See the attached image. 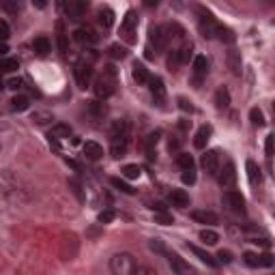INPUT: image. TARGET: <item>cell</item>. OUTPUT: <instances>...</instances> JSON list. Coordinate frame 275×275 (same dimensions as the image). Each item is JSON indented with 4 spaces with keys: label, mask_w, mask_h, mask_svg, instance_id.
I'll list each match as a JSON object with an SVG mask.
<instances>
[{
    "label": "cell",
    "mask_w": 275,
    "mask_h": 275,
    "mask_svg": "<svg viewBox=\"0 0 275 275\" xmlns=\"http://www.w3.org/2000/svg\"><path fill=\"white\" fill-rule=\"evenodd\" d=\"M93 88H95V95L99 99L112 97L116 93V88H118V71L112 65H106L101 71L97 73Z\"/></svg>",
    "instance_id": "cell-1"
},
{
    "label": "cell",
    "mask_w": 275,
    "mask_h": 275,
    "mask_svg": "<svg viewBox=\"0 0 275 275\" xmlns=\"http://www.w3.org/2000/svg\"><path fill=\"white\" fill-rule=\"evenodd\" d=\"M133 269H135V260L131 254L118 252L110 258V271H112V275H131Z\"/></svg>",
    "instance_id": "cell-2"
},
{
    "label": "cell",
    "mask_w": 275,
    "mask_h": 275,
    "mask_svg": "<svg viewBox=\"0 0 275 275\" xmlns=\"http://www.w3.org/2000/svg\"><path fill=\"white\" fill-rule=\"evenodd\" d=\"M121 39L125 43L133 45L138 41V15L135 11H127L121 22Z\"/></svg>",
    "instance_id": "cell-3"
},
{
    "label": "cell",
    "mask_w": 275,
    "mask_h": 275,
    "mask_svg": "<svg viewBox=\"0 0 275 275\" xmlns=\"http://www.w3.org/2000/svg\"><path fill=\"white\" fill-rule=\"evenodd\" d=\"M222 204L226 211H230L234 215H245V198L241 196V191L236 189H228L222 196Z\"/></svg>",
    "instance_id": "cell-4"
},
{
    "label": "cell",
    "mask_w": 275,
    "mask_h": 275,
    "mask_svg": "<svg viewBox=\"0 0 275 275\" xmlns=\"http://www.w3.org/2000/svg\"><path fill=\"white\" fill-rule=\"evenodd\" d=\"M198 30L204 39H217V30H219V22H215V17L211 13H204L200 9V22H198Z\"/></svg>",
    "instance_id": "cell-5"
},
{
    "label": "cell",
    "mask_w": 275,
    "mask_h": 275,
    "mask_svg": "<svg viewBox=\"0 0 275 275\" xmlns=\"http://www.w3.org/2000/svg\"><path fill=\"white\" fill-rule=\"evenodd\" d=\"M207 76H209V60H207V56H202V54H198V56L194 58V65H191V82H194V86L196 88L202 86Z\"/></svg>",
    "instance_id": "cell-6"
},
{
    "label": "cell",
    "mask_w": 275,
    "mask_h": 275,
    "mask_svg": "<svg viewBox=\"0 0 275 275\" xmlns=\"http://www.w3.org/2000/svg\"><path fill=\"white\" fill-rule=\"evenodd\" d=\"M168 41H170V39H168L166 26H151V28H149V43H151V48H155V54L166 50ZM151 48H149V50H151Z\"/></svg>",
    "instance_id": "cell-7"
},
{
    "label": "cell",
    "mask_w": 275,
    "mask_h": 275,
    "mask_svg": "<svg viewBox=\"0 0 275 275\" xmlns=\"http://www.w3.org/2000/svg\"><path fill=\"white\" fill-rule=\"evenodd\" d=\"M217 181H219V185L226 187V189H232L234 187V183H236V168H234V163L230 159H226L224 166H219Z\"/></svg>",
    "instance_id": "cell-8"
},
{
    "label": "cell",
    "mask_w": 275,
    "mask_h": 275,
    "mask_svg": "<svg viewBox=\"0 0 275 275\" xmlns=\"http://www.w3.org/2000/svg\"><path fill=\"white\" fill-rule=\"evenodd\" d=\"M73 76H76V82L80 88H86L90 86L95 76V69H93V62H78L76 69H73Z\"/></svg>",
    "instance_id": "cell-9"
},
{
    "label": "cell",
    "mask_w": 275,
    "mask_h": 275,
    "mask_svg": "<svg viewBox=\"0 0 275 275\" xmlns=\"http://www.w3.org/2000/svg\"><path fill=\"white\" fill-rule=\"evenodd\" d=\"M200 163H202V168L207 174H211V177H217V170L219 166H222V153H219L217 149H211L202 155V159H200Z\"/></svg>",
    "instance_id": "cell-10"
},
{
    "label": "cell",
    "mask_w": 275,
    "mask_h": 275,
    "mask_svg": "<svg viewBox=\"0 0 275 275\" xmlns=\"http://www.w3.org/2000/svg\"><path fill=\"white\" fill-rule=\"evenodd\" d=\"M62 9H65V15L71 22H80L88 11V3H84V0H69V3L62 5Z\"/></svg>",
    "instance_id": "cell-11"
},
{
    "label": "cell",
    "mask_w": 275,
    "mask_h": 275,
    "mask_svg": "<svg viewBox=\"0 0 275 275\" xmlns=\"http://www.w3.org/2000/svg\"><path fill=\"white\" fill-rule=\"evenodd\" d=\"M243 262L252 269H260V267H271L273 264V256L271 254H256V252H245L243 254Z\"/></svg>",
    "instance_id": "cell-12"
},
{
    "label": "cell",
    "mask_w": 275,
    "mask_h": 275,
    "mask_svg": "<svg viewBox=\"0 0 275 275\" xmlns=\"http://www.w3.org/2000/svg\"><path fill=\"white\" fill-rule=\"evenodd\" d=\"M131 78H133V82L138 86H146L151 82V73H149V69H146V65L144 62H140V60H135L133 65H131Z\"/></svg>",
    "instance_id": "cell-13"
},
{
    "label": "cell",
    "mask_w": 275,
    "mask_h": 275,
    "mask_svg": "<svg viewBox=\"0 0 275 275\" xmlns=\"http://www.w3.org/2000/svg\"><path fill=\"white\" fill-rule=\"evenodd\" d=\"M73 39L82 45H95L99 41V35L90 28V26H80V28L73 32Z\"/></svg>",
    "instance_id": "cell-14"
},
{
    "label": "cell",
    "mask_w": 275,
    "mask_h": 275,
    "mask_svg": "<svg viewBox=\"0 0 275 275\" xmlns=\"http://www.w3.org/2000/svg\"><path fill=\"white\" fill-rule=\"evenodd\" d=\"M84 114L90 118V121H104V116L108 114V108L101 101H86L84 104Z\"/></svg>",
    "instance_id": "cell-15"
},
{
    "label": "cell",
    "mask_w": 275,
    "mask_h": 275,
    "mask_svg": "<svg viewBox=\"0 0 275 275\" xmlns=\"http://www.w3.org/2000/svg\"><path fill=\"white\" fill-rule=\"evenodd\" d=\"M170 269L177 275H196V269L189 262H185L179 254H170Z\"/></svg>",
    "instance_id": "cell-16"
},
{
    "label": "cell",
    "mask_w": 275,
    "mask_h": 275,
    "mask_svg": "<svg viewBox=\"0 0 275 275\" xmlns=\"http://www.w3.org/2000/svg\"><path fill=\"white\" fill-rule=\"evenodd\" d=\"M149 90H151V95H153V101L157 104V106H161L163 101H166V86H163V80L161 78H151Z\"/></svg>",
    "instance_id": "cell-17"
},
{
    "label": "cell",
    "mask_w": 275,
    "mask_h": 275,
    "mask_svg": "<svg viewBox=\"0 0 275 275\" xmlns=\"http://www.w3.org/2000/svg\"><path fill=\"white\" fill-rule=\"evenodd\" d=\"M82 153H84V157H86L88 161H99V159L104 157V146L90 140V142L82 144Z\"/></svg>",
    "instance_id": "cell-18"
},
{
    "label": "cell",
    "mask_w": 275,
    "mask_h": 275,
    "mask_svg": "<svg viewBox=\"0 0 275 275\" xmlns=\"http://www.w3.org/2000/svg\"><path fill=\"white\" fill-rule=\"evenodd\" d=\"M168 202L174 209H187L189 207V194L185 189H172L168 194Z\"/></svg>",
    "instance_id": "cell-19"
},
{
    "label": "cell",
    "mask_w": 275,
    "mask_h": 275,
    "mask_svg": "<svg viewBox=\"0 0 275 275\" xmlns=\"http://www.w3.org/2000/svg\"><path fill=\"white\" fill-rule=\"evenodd\" d=\"M127 142H129V138H110V155H112L114 159L125 157Z\"/></svg>",
    "instance_id": "cell-20"
},
{
    "label": "cell",
    "mask_w": 275,
    "mask_h": 275,
    "mask_svg": "<svg viewBox=\"0 0 275 275\" xmlns=\"http://www.w3.org/2000/svg\"><path fill=\"white\" fill-rule=\"evenodd\" d=\"M159 138H161V131H151L146 135L144 140V151L149 155V159H155L157 157V144H159Z\"/></svg>",
    "instance_id": "cell-21"
},
{
    "label": "cell",
    "mask_w": 275,
    "mask_h": 275,
    "mask_svg": "<svg viewBox=\"0 0 275 275\" xmlns=\"http://www.w3.org/2000/svg\"><path fill=\"white\" fill-rule=\"evenodd\" d=\"M211 135H213V127H211V125H202L196 131V135H194V146H196V149H204L207 142L211 140Z\"/></svg>",
    "instance_id": "cell-22"
},
{
    "label": "cell",
    "mask_w": 275,
    "mask_h": 275,
    "mask_svg": "<svg viewBox=\"0 0 275 275\" xmlns=\"http://www.w3.org/2000/svg\"><path fill=\"white\" fill-rule=\"evenodd\" d=\"M50 50H52V45H50V39L48 37H37V39L32 41V52L37 54L39 58H45L50 54Z\"/></svg>",
    "instance_id": "cell-23"
},
{
    "label": "cell",
    "mask_w": 275,
    "mask_h": 275,
    "mask_svg": "<svg viewBox=\"0 0 275 275\" xmlns=\"http://www.w3.org/2000/svg\"><path fill=\"white\" fill-rule=\"evenodd\" d=\"M191 219L198 224H204V226L217 224V215L213 213V211H191Z\"/></svg>",
    "instance_id": "cell-24"
},
{
    "label": "cell",
    "mask_w": 275,
    "mask_h": 275,
    "mask_svg": "<svg viewBox=\"0 0 275 275\" xmlns=\"http://www.w3.org/2000/svg\"><path fill=\"white\" fill-rule=\"evenodd\" d=\"M71 127L65 125V123H56V125H52V129L48 133V138H54V140H67V138H71Z\"/></svg>",
    "instance_id": "cell-25"
},
{
    "label": "cell",
    "mask_w": 275,
    "mask_h": 275,
    "mask_svg": "<svg viewBox=\"0 0 275 275\" xmlns=\"http://www.w3.org/2000/svg\"><path fill=\"white\" fill-rule=\"evenodd\" d=\"M228 67L232 69L234 76H241V71H243V60H241V52L239 50H230L228 52Z\"/></svg>",
    "instance_id": "cell-26"
},
{
    "label": "cell",
    "mask_w": 275,
    "mask_h": 275,
    "mask_svg": "<svg viewBox=\"0 0 275 275\" xmlns=\"http://www.w3.org/2000/svg\"><path fill=\"white\" fill-rule=\"evenodd\" d=\"M129 123L127 121H121V118H118V121H114L112 123V129H110V138H129Z\"/></svg>",
    "instance_id": "cell-27"
},
{
    "label": "cell",
    "mask_w": 275,
    "mask_h": 275,
    "mask_svg": "<svg viewBox=\"0 0 275 275\" xmlns=\"http://www.w3.org/2000/svg\"><path fill=\"white\" fill-rule=\"evenodd\" d=\"M245 168H247V179H250V183H252V185H260V183H262V174H260L258 163H256V161H252V159H247Z\"/></svg>",
    "instance_id": "cell-28"
},
{
    "label": "cell",
    "mask_w": 275,
    "mask_h": 275,
    "mask_svg": "<svg viewBox=\"0 0 275 275\" xmlns=\"http://www.w3.org/2000/svg\"><path fill=\"white\" fill-rule=\"evenodd\" d=\"M97 20H99V24L104 26V30L112 28V24H114V11L110 7H101V9H99V13H97Z\"/></svg>",
    "instance_id": "cell-29"
},
{
    "label": "cell",
    "mask_w": 275,
    "mask_h": 275,
    "mask_svg": "<svg viewBox=\"0 0 275 275\" xmlns=\"http://www.w3.org/2000/svg\"><path fill=\"white\" fill-rule=\"evenodd\" d=\"M189 247V252H194L196 256H198V258L200 260H202L204 264H209V267H219V262H217V258H213V256H211L209 252H204V250H200V247H196V245H187Z\"/></svg>",
    "instance_id": "cell-30"
},
{
    "label": "cell",
    "mask_w": 275,
    "mask_h": 275,
    "mask_svg": "<svg viewBox=\"0 0 275 275\" xmlns=\"http://www.w3.org/2000/svg\"><path fill=\"white\" fill-rule=\"evenodd\" d=\"M215 106L217 110H226L228 106H230V93H228L226 86H219L217 93H215Z\"/></svg>",
    "instance_id": "cell-31"
},
{
    "label": "cell",
    "mask_w": 275,
    "mask_h": 275,
    "mask_svg": "<svg viewBox=\"0 0 275 275\" xmlns=\"http://www.w3.org/2000/svg\"><path fill=\"white\" fill-rule=\"evenodd\" d=\"M56 32H58V50H60V54L62 56H67L69 54V43H67V35H65V26H62V22H58L56 24Z\"/></svg>",
    "instance_id": "cell-32"
},
{
    "label": "cell",
    "mask_w": 275,
    "mask_h": 275,
    "mask_svg": "<svg viewBox=\"0 0 275 275\" xmlns=\"http://www.w3.org/2000/svg\"><path fill=\"white\" fill-rule=\"evenodd\" d=\"M28 108H30V99L26 95H15L11 99V110L13 112H26Z\"/></svg>",
    "instance_id": "cell-33"
},
{
    "label": "cell",
    "mask_w": 275,
    "mask_h": 275,
    "mask_svg": "<svg viewBox=\"0 0 275 275\" xmlns=\"http://www.w3.org/2000/svg\"><path fill=\"white\" fill-rule=\"evenodd\" d=\"M181 65H183L181 50H179V48L170 50V54H168V69H170V71H179V67H181Z\"/></svg>",
    "instance_id": "cell-34"
},
{
    "label": "cell",
    "mask_w": 275,
    "mask_h": 275,
    "mask_svg": "<svg viewBox=\"0 0 275 275\" xmlns=\"http://www.w3.org/2000/svg\"><path fill=\"white\" fill-rule=\"evenodd\" d=\"M121 174L125 179H129V181H135V179H140V166H135V163H127V166L121 168Z\"/></svg>",
    "instance_id": "cell-35"
},
{
    "label": "cell",
    "mask_w": 275,
    "mask_h": 275,
    "mask_svg": "<svg viewBox=\"0 0 275 275\" xmlns=\"http://www.w3.org/2000/svg\"><path fill=\"white\" fill-rule=\"evenodd\" d=\"M20 69V62L15 58H0V73H15Z\"/></svg>",
    "instance_id": "cell-36"
},
{
    "label": "cell",
    "mask_w": 275,
    "mask_h": 275,
    "mask_svg": "<svg viewBox=\"0 0 275 275\" xmlns=\"http://www.w3.org/2000/svg\"><path fill=\"white\" fill-rule=\"evenodd\" d=\"M177 166L183 170H194V157L189 153H179L177 155Z\"/></svg>",
    "instance_id": "cell-37"
},
{
    "label": "cell",
    "mask_w": 275,
    "mask_h": 275,
    "mask_svg": "<svg viewBox=\"0 0 275 275\" xmlns=\"http://www.w3.org/2000/svg\"><path fill=\"white\" fill-rule=\"evenodd\" d=\"M200 241L204 245H215L219 241V234L215 230H211V228H204V230H200Z\"/></svg>",
    "instance_id": "cell-38"
},
{
    "label": "cell",
    "mask_w": 275,
    "mask_h": 275,
    "mask_svg": "<svg viewBox=\"0 0 275 275\" xmlns=\"http://www.w3.org/2000/svg\"><path fill=\"white\" fill-rule=\"evenodd\" d=\"M250 118H252V125L254 127H264L267 125V121H264V114L260 108H252L250 110Z\"/></svg>",
    "instance_id": "cell-39"
},
{
    "label": "cell",
    "mask_w": 275,
    "mask_h": 275,
    "mask_svg": "<svg viewBox=\"0 0 275 275\" xmlns=\"http://www.w3.org/2000/svg\"><path fill=\"white\" fill-rule=\"evenodd\" d=\"M110 183H112V187H116V189H121L123 191V194H135V189L131 187V185H127V183L123 181V179H118V177H112V179H110Z\"/></svg>",
    "instance_id": "cell-40"
},
{
    "label": "cell",
    "mask_w": 275,
    "mask_h": 275,
    "mask_svg": "<svg viewBox=\"0 0 275 275\" xmlns=\"http://www.w3.org/2000/svg\"><path fill=\"white\" fill-rule=\"evenodd\" d=\"M69 187H71L73 194L78 196V200H82V202H84V200H86V194L82 191V189H84V187H82V181H80V179H69Z\"/></svg>",
    "instance_id": "cell-41"
},
{
    "label": "cell",
    "mask_w": 275,
    "mask_h": 275,
    "mask_svg": "<svg viewBox=\"0 0 275 275\" xmlns=\"http://www.w3.org/2000/svg\"><path fill=\"white\" fill-rule=\"evenodd\" d=\"M110 56L116 58V60H123V58H127V48L125 45H118V43L110 45Z\"/></svg>",
    "instance_id": "cell-42"
},
{
    "label": "cell",
    "mask_w": 275,
    "mask_h": 275,
    "mask_svg": "<svg viewBox=\"0 0 275 275\" xmlns=\"http://www.w3.org/2000/svg\"><path fill=\"white\" fill-rule=\"evenodd\" d=\"M50 121H54V116L50 114V112H32V123L35 125H45V123H50Z\"/></svg>",
    "instance_id": "cell-43"
},
{
    "label": "cell",
    "mask_w": 275,
    "mask_h": 275,
    "mask_svg": "<svg viewBox=\"0 0 275 275\" xmlns=\"http://www.w3.org/2000/svg\"><path fill=\"white\" fill-rule=\"evenodd\" d=\"M217 39H219V41H226V43H232V41H234V32H232L230 28H226V26H222V24H219Z\"/></svg>",
    "instance_id": "cell-44"
},
{
    "label": "cell",
    "mask_w": 275,
    "mask_h": 275,
    "mask_svg": "<svg viewBox=\"0 0 275 275\" xmlns=\"http://www.w3.org/2000/svg\"><path fill=\"white\" fill-rule=\"evenodd\" d=\"M114 217H116V213H114V209H110V207H108V209H104V211H101V213H99V215H97V222H99V224H101V226H104V224H110V222H112V219H114Z\"/></svg>",
    "instance_id": "cell-45"
},
{
    "label": "cell",
    "mask_w": 275,
    "mask_h": 275,
    "mask_svg": "<svg viewBox=\"0 0 275 275\" xmlns=\"http://www.w3.org/2000/svg\"><path fill=\"white\" fill-rule=\"evenodd\" d=\"M155 224H161V226H172L174 224V217L166 211H161V213H155Z\"/></svg>",
    "instance_id": "cell-46"
},
{
    "label": "cell",
    "mask_w": 275,
    "mask_h": 275,
    "mask_svg": "<svg viewBox=\"0 0 275 275\" xmlns=\"http://www.w3.org/2000/svg\"><path fill=\"white\" fill-rule=\"evenodd\" d=\"M131 275H159V273L153 267H149V264H135V269H133Z\"/></svg>",
    "instance_id": "cell-47"
},
{
    "label": "cell",
    "mask_w": 275,
    "mask_h": 275,
    "mask_svg": "<svg viewBox=\"0 0 275 275\" xmlns=\"http://www.w3.org/2000/svg\"><path fill=\"white\" fill-rule=\"evenodd\" d=\"M9 37H11V28H9V24L5 20H0V43H5Z\"/></svg>",
    "instance_id": "cell-48"
},
{
    "label": "cell",
    "mask_w": 275,
    "mask_h": 275,
    "mask_svg": "<svg viewBox=\"0 0 275 275\" xmlns=\"http://www.w3.org/2000/svg\"><path fill=\"white\" fill-rule=\"evenodd\" d=\"M181 50V58H183V62H187L189 58H191V54H194V45L191 43H185L183 48H179Z\"/></svg>",
    "instance_id": "cell-49"
},
{
    "label": "cell",
    "mask_w": 275,
    "mask_h": 275,
    "mask_svg": "<svg viewBox=\"0 0 275 275\" xmlns=\"http://www.w3.org/2000/svg\"><path fill=\"white\" fill-rule=\"evenodd\" d=\"M181 181L185 183V185H194V183H196V170H185V172H183V177H181Z\"/></svg>",
    "instance_id": "cell-50"
},
{
    "label": "cell",
    "mask_w": 275,
    "mask_h": 275,
    "mask_svg": "<svg viewBox=\"0 0 275 275\" xmlns=\"http://www.w3.org/2000/svg\"><path fill=\"white\" fill-rule=\"evenodd\" d=\"M7 88H11V90H20V88H24V80L22 78H11L7 82Z\"/></svg>",
    "instance_id": "cell-51"
},
{
    "label": "cell",
    "mask_w": 275,
    "mask_h": 275,
    "mask_svg": "<svg viewBox=\"0 0 275 275\" xmlns=\"http://www.w3.org/2000/svg\"><path fill=\"white\" fill-rule=\"evenodd\" d=\"M217 262L230 264V262H232V252H228V250H222V252L217 254Z\"/></svg>",
    "instance_id": "cell-52"
},
{
    "label": "cell",
    "mask_w": 275,
    "mask_h": 275,
    "mask_svg": "<svg viewBox=\"0 0 275 275\" xmlns=\"http://www.w3.org/2000/svg\"><path fill=\"white\" fill-rule=\"evenodd\" d=\"M151 250L157 252V254H166V245H163L161 239H153V241H151Z\"/></svg>",
    "instance_id": "cell-53"
},
{
    "label": "cell",
    "mask_w": 275,
    "mask_h": 275,
    "mask_svg": "<svg viewBox=\"0 0 275 275\" xmlns=\"http://www.w3.org/2000/svg\"><path fill=\"white\" fill-rule=\"evenodd\" d=\"M179 108L183 112H194V106H191V101H187L185 97H179Z\"/></svg>",
    "instance_id": "cell-54"
},
{
    "label": "cell",
    "mask_w": 275,
    "mask_h": 275,
    "mask_svg": "<svg viewBox=\"0 0 275 275\" xmlns=\"http://www.w3.org/2000/svg\"><path fill=\"white\" fill-rule=\"evenodd\" d=\"M264 153H267V159L273 157V135H267V142H264Z\"/></svg>",
    "instance_id": "cell-55"
},
{
    "label": "cell",
    "mask_w": 275,
    "mask_h": 275,
    "mask_svg": "<svg viewBox=\"0 0 275 275\" xmlns=\"http://www.w3.org/2000/svg\"><path fill=\"white\" fill-rule=\"evenodd\" d=\"M3 9H7V11H20V3L13 5V3H3Z\"/></svg>",
    "instance_id": "cell-56"
},
{
    "label": "cell",
    "mask_w": 275,
    "mask_h": 275,
    "mask_svg": "<svg viewBox=\"0 0 275 275\" xmlns=\"http://www.w3.org/2000/svg\"><path fill=\"white\" fill-rule=\"evenodd\" d=\"M179 127H181V131H187L189 127H191V121H185V118H181V123H179Z\"/></svg>",
    "instance_id": "cell-57"
},
{
    "label": "cell",
    "mask_w": 275,
    "mask_h": 275,
    "mask_svg": "<svg viewBox=\"0 0 275 275\" xmlns=\"http://www.w3.org/2000/svg\"><path fill=\"white\" fill-rule=\"evenodd\" d=\"M7 52H9V48H7V43H0V56H7Z\"/></svg>",
    "instance_id": "cell-58"
},
{
    "label": "cell",
    "mask_w": 275,
    "mask_h": 275,
    "mask_svg": "<svg viewBox=\"0 0 275 275\" xmlns=\"http://www.w3.org/2000/svg\"><path fill=\"white\" fill-rule=\"evenodd\" d=\"M3 88H5V82H3V80H0V90H3Z\"/></svg>",
    "instance_id": "cell-59"
}]
</instances>
